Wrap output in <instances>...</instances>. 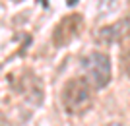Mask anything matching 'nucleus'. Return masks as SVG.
I'll return each mask as SVG.
<instances>
[{
    "label": "nucleus",
    "instance_id": "obj_6",
    "mask_svg": "<svg viewBox=\"0 0 130 126\" xmlns=\"http://www.w3.org/2000/svg\"><path fill=\"white\" fill-rule=\"evenodd\" d=\"M120 62H122V70H124V74L130 78V43L124 45L122 55H120Z\"/></svg>",
    "mask_w": 130,
    "mask_h": 126
},
{
    "label": "nucleus",
    "instance_id": "obj_1",
    "mask_svg": "<svg viewBox=\"0 0 130 126\" xmlns=\"http://www.w3.org/2000/svg\"><path fill=\"white\" fill-rule=\"evenodd\" d=\"M62 107L68 115H82L93 103V89L91 82L86 78H72L64 83L60 91Z\"/></svg>",
    "mask_w": 130,
    "mask_h": 126
},
{
    "label": "nucleus",
    "instance_id": "obj_5",
    "mask_svg": "<svg viewBox=\"0 0 130 126\" xmlns=\"http://www.w3.org/2000/svg\"><path fill=\"white\" fill-rule=\"evenodd\" d=\"M128 33H130V22L124 17V20H119L117 23L99 27L93 37H95V41L101 43V45H115V43H120L122 39H126Z\"/></svg>",
    "mask_w": 130,
    "mask_h": 126
},
{
    "label": "nucleus",
    "instance_id": "obj_7",
    "mask_svg": "<svg viewBox=\"0 0 130 126\" xmlns=\"http://www.w3.org/2000/svg\"><path fill=\"white\" fill-rule=\"evenodd\" d=\"M66 4H68V6H74V4H78V0H66Z\"/></svg>",
    "mask_w": 130,
    "mask_h": 126
},
{
    "label": "nucleus",
    "instance_id": "obj_2",
    "mask_svg": "<svg viewBox=\"0 0 130 126\" xmlns=\"http://www.w3.org/2000/svg\"><path fill=\"white\" fill-rule=\"evenodd\" d=\"M82 68L86 70L87 80L93 87H105L111 82V60L105 52H91L82 60Z\"/></svg>",
    "mask_w": 130,
    "mask_h": 126
},
{
    "label": "nucleus",
    "instance_id": "obj_4",
    "mask_svg": "<svg viewBox=\"0 0 130 126\" xmlns=\"http://www.w3.org/2000/svg\"><path fill=\"white\" fill-rule=\"evenodd\" d=\"M12 85H14L16 91H20V95L29 99L31 103L39 105L43 101V83L31 70H23L20 74V78L12 76Z\"/></svg>",
    "mask_w": 130,
    "mask_h": 126
},
{
    "label": "nucleus",
    "instance_id": "obj_3",
    "mask_svg": "<svg viewBox=\"0 0 130 126\" xmlns=\"http://www.w3.org/2000/svg\"><path fill=\"white\" fill-rule=\"evenodd\" d=\"M84 29V17L80 14H70V16H64L56 23V27L53 31V45L54 47H66L68 43H72L74 39L80 35V31Z\"/></svg>",
    "mask_w": 130,
    "mask_h": 126
}]
</instances>
